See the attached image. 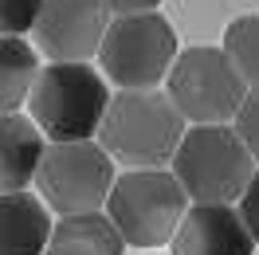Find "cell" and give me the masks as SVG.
Wrapping results in <instances>:
<instances>
[{"instance_id": "obj_9", "label": "cell", "mask_w": 259, "mask_h": 255, "mask_svg": "<svg viewBox=\"0 0 259 255\" xmlns=\"http://www.w3.org/2000/svg\"><path fill=\"white\" fill-rule=\"evenodd\" d=\"M173 255H251L255 239L232 204H193L173 236Z\"/></svg>"}, {"instance_id": "obj_3", "label": "cell", "mask_w": 259, "mask_h": 255, "mask_svg": "<svg viewBox=\"0 0 259 255\" xmlns=\"http://www.w3.org/2000/svg\"><path fill=\"white\" fill-rule=\"evenodd\" d=\"M185 212L189 192L181 189L173 169H126L106 200V216L130 247L173 243Z\"/></svg>"}, {"instance_id": "obj_2", "label": "cell", "mask_w": 259, "mask_h": 255, "mask_svg": "<svg viewBox=\"0 0 259 255\" xmlns=\"http://www.w3.org/2000/svg\"><path fill=\"white\" fill-rule=\"evenodd\" d=\"M110 87L91 63H48L32 87V122L48 142H95L110 110Z\"/></svg>"}, {"instance_id": "obj_17", "label": "cell", "mask_w": 259, "mask_h": 255, "mask_svg": "<svg viewBox=\"0 0 259 255\" xmlns=\"http://www.w3.org/2000/svg\"><path fill=\"white\" fill-rule=\"evenodd\" d=\"M240 216H243V224H247L251 239L259 243V169H255L251 185H247V189H243V196H240Z\"/></svg>"}, {"instance_id": "obj_4", "label": "cell", "mask_w": 259, "mask_h": 255, "mask_svg": "<svg viewBox=\"0 0 259 255\" xmlns=\"http://www.w3.org/2000/svg\"><path fill=\"white\" fill-rule=\"evenodd\" d=\"M173 177L193 204H232L255 177V161L236 126H193L177 145Z\"/></svg>"}, {"instance_id": "obj_15", "label": "cell", "mask_w": 259, "mask_h": 255, "mask_svg": "<svg viewBox=\"0 0 259 255\" xmlns=\"http://www.w3.org/2000/svg\"><path fill=\"white\" fill-rule=\"evenodd\" d=\"M44 12V0H0V35L20 39L24 32H35Z\"/></svg>"}, {"instance_id": "obj_7", "label": "cell", "mask_w": 259, "mask_h": 255, "mask_svg": "<svg viewBox=\"0 0 259 255\" xmlns=\"http://www.w3.org/2000/svg\"><path fill=\"white\" fill-rule=\"evenodd\" d=\"M114 181V157L98 142H51L35 189L59 216H87L106 208Z\"/></svg>"}, {"instance_id": "obj_5", "label": "cell", "mask_w": 259, "mask_h": 255, "mask_svg": "<svg viewBox=\"0 0 259 255\" xmlns=\"http://www.w3.org/2000/svg\"><path fill=\"white\" fill-rule=\"evenodd\" d=\"M177 32L161 12L114 16L98 63L118 91H157L177 63Z\"/></svg>"}, {"instance_id": "obj_12", "label": "cell", "mask_w": 259, "mask_h": 255, "mask_svg": "<svg viewBox=\"0 0 259 255\" xmlns=\"http://www.w3.org/2000/svg\"><path fill=\"white\" fill-rule=\"evenodd\" d=\"M126 239L118 236L106 212H87V216H59L51 232L48 255H122Z\"/></svg>"}, {"instance_id": "obj_13", "label": "cell", "mask_w": 259, "mask_h": 255, "mask_svg": "<svg viewBox=\"0 0 259 255\" xmlns=\"http://www.w3.org/2000/svg\"><path fill=\"white\" fill-rule=\"evenodd\" d=\"M39 71L44 67L35 59L32 44L0 35V114H16L32 98V87L39 79Z\"/></svg>"}, {"instance_id": "obj_16", "label": "cell", "mask_w": 259, "mask_h": 255, "mask_svg": "<svg viewBox=\"0 0 259 255\" xmlns=\"http://www.w3.org/2000/svg\"><path fill=\"white\" fill-rule=\"evenodd\" d=\"M236 134H240V142L247 145V153H251V161L259 165V91H247V98H243L240 114H236Z\"/></svg>"}, {"instance_id": "obj_14", "label": "cell", "mask_w": 259, "mask_h": 255, "mask_svg": "<svg viewBox=\"0 0 259 255\" xmlns=\"http://www.w3.org/2000/svg\"><path fill=\"white\" fill-rule=\"evenodd\" d=\"M224 51L236 63V71L243 75V82L259 91V12L240 16L224 28Z\"/></svg>"}, {"instance_id": "obj_6", "label": "cell", "mask_w": 259, "mask_h": 255, "mask_svg": "<svg viewBox=\"0 0 259 255\" xmlns=\"http://www.w3.org/2000/svg\"><path fill=\"white\" fill-rule=\"evenodd\" d=\"M247 82L228 59L224 48H189L177 55V63L165 79V95L173 98L185 122L193 126H228L236 122L243 98H247Z\"/></svg>"}, {"instance_id": "obj_1", "label": "cell", "mask_w": 259, "mask_h": 255, "mask_svg": "<svg viewBox=\"0 0 259 255\" xmlns=\"http://www.w3.org/2000/svg\"><path fill=\"white\" fill-rule=\"evenodd\" d=\"M185 118L165 91H118L98 134V145L126 169H161L185 142Z\"/></svg>"}, {"instance_id": "obj_11", "label": "cell", "mask_w": 259, "mask_h": 255, "mask_svg": "<svg viewBox=\"0 0 259 255\" xmlns=\"http://www.w3.org/2000/svg\"><path fill=\"white\" fill-rule=\"evenodd\" d=\"M51 208L35 192H0V255H48Z\"/></svg>"}, {"instance_id": "obj_8", "label": "cell", "mask_w": 259, "mask_h": 255, "mask_svg": "<svg viewBox=\"0 0 259 255\" xmlns=\"http://www.w3.org/2000/svg\"><path fill=\"white\" fill-rule=\"evenodd\" d=\"M110 20L114 16L102 0H44L35 24V48L51 63H87L102 51Z\"/></svg>"}, {"instance_id": "obj_18", "label": "cell", "mask_w": 259, "mask_h": 255, "mask_svg": "<svg viewBox=\"0 0 259 255\" xmlns=\"http://www.w3.org/2000/svg\"><path fill=\"white\" fill-rule=\"evenodd\" d=\"M114 16H138V12H153L161 0H102Z\"/></svg>"}, {"instance_id": "obj_10", "label": "cell", "mask_w": 259, "mask_h": 255, "mask_svg": "<svg viewBox=\"0 0 259 255\" xmlns=\"http://www.w3.org/2000/svg\"><path fill=\"white\" fill-rule=\"evenodd\" d=\"M48 138L24 114H0V192H28L44 153H48Z\"/></svg>"}]
</instances>
